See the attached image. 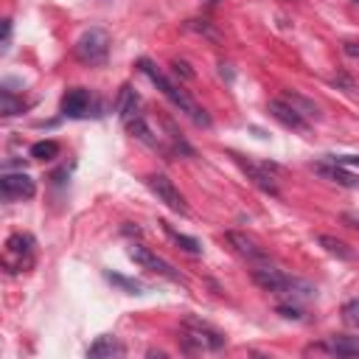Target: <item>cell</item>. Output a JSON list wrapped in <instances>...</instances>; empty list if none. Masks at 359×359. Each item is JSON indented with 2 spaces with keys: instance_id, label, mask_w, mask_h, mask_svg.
<instances>
[{
  "instance_id": "e0dca14e",
  "label": "cell",
  "mask_w": 359,
  "mask_h": 359,
  "mask_svg": "<svg viewBox=\"0 0 359 359\" xmlns=\"http://www.w3.org/2000/svg\"><path fill=\"white\" fill-rule=\"evenodd\" d=\"M283 101H289V104H292V107H294V109H297V112H300L306 121H309V118H314V121L320 118V107H317L311 98L300 95V93H292V90H286V93H283Z\"/></svg>"
},
{
  "instance_id": "9a60e30c",
  "label": "cell",
  "mask_w": 359,
  "mask_h": 359,
  "mask_svg": "<svg viewBox=\"0 0 359 359\" xmlns=\"http://www.w3.org/2000/svg\"><path fill=\"white\" fill-rule=\"evenodd\" d=\"M123 353H126L123 342H118L112 334L98 337V339L87 348V356H90V359H109V356H123Z\"/></svg>"
},
{
  "instance_id": "3957f363",
  "label": "cell",
  "mask_w": 359,
  "mask_h": 359,
  "mask_svg": "<svg viewBox=\"0 0 359 359\" xmlns=\"http://www.w3.org/2000/svg\"><path fill=\"white\" fill-rule=\"evenodd\" d=\"M73 53L79 62L84 65H101L107 62V53H109V34L104 28H87L76 45H73Z\"/></svg>"
},
{
  "instance_id": "4fadbf2b",
  "label": "cell",
  "mask_w": 359,
  "mask_h": 359,
  "mask_svg": "<svg viewBox=\"0 0 359 359\" xmlns=\"http://www.w3.org/2000/svg\"><path fill=\"white\" fill-rule=\"evenodd\" d=\"M311 351H325L337 356H359V337H328L323 345H309L306 353Z\"/></svg>"
},
{
  "instance_id": "5bb4252c",
  "label": "cell",
  "mask_w": 359,
  "mask_h": 359,
  "mask_svg": "<svg viewBox=\"0 0 359 359\" xmlns=\"http://www.w3.org/2000/svg\"><path fill=\"white\" fill-rule=\"evenodd\" d=\"M115 109H118L121 123H129L135 115H140V98H137V93H135L129 84H123V87H121L118 101H115Z\"/></svg>"
},
{
  "instance_id": "7a4b0ae2",
  "label": "cell",
  "mask_w": 359,
  "mask_h": 359,
  "mask_svg": "<svg viewBox=\"0 0 359 359\" xmlns=\"http://www.w3.org/2000/svg\"><path fill=\"white\" fill-rule=\"evenodd\" d=\"M180 339H182V345H185L188 353H194V351H222L224 342H227L219 328H213L210 323L196 320V317H185L182 337Z\"/></svg>"
},
{
  "instance_id": "9c48e42d",
  "label": "cell",
  "mask_w": 359,
  "mask_h": 359,
  "mask_svg": "<svg viewBox=\"0 0 359 359\" xmlns=\"http://www.w3.org/2000/svg\"><path fill=\"white\" fill-rule=\"evenodd\" d=\"M233 160H236V163H238V168L252 180V185H258L264 194L278 196V182H275V177H272L264 165H258V163H252V160H247V157H241V154H233Z\"/></svg>"
},
{
  "instance_id": "83f0119b",
  "label": "cell",
  "mask_w": 359,
  "mask_h": 359,
  "mask_svg": "<svg viewBox=\"0 0 359 359\" xmlns=\"http://www.w3.org/2000/svg\"><path fill=\"white\" fill-rule=\"evenodd\" d=\"M208 3H216V0H208Z\"/></svg>"
},
{
  "instance_id": "f1b7e54d",
  "label": "cell",
  "mask_w": 359,
  "mask_h": 359,
  "mask_svg": "<svg viewBox=\"0 0 359 359\" xmlns=\"http://www.w3.org/2000/svg\"><path fill=\"white\" fill-rule=\"evenodd\" d=\"M353 3H359V0H353Z\"/></svg>"
},
{
  "instance_id": "52a82bcc",
  "label": "cell",
  "mask_w": 359,
  "mask_h": 359,
  "mask_svg": "<svg viewBox=\"0 0 359 359\" xmlns=\"http://www.w3.org/2000/svg\"><path fill=\"white\" fill-rule=\"evenodd\" d=\"M250 275H252V280H255L264 292H272L275 297H280L283 289H286V283H289V275H283V272L275 269L272 264H255Z\"/></svg>"
},
{
  "instance_id": "44dd1931",
  "label": "cell",
  "mask_w": 359,
  "mask_h": 359,
  "mask_svg": "<svg viewBox=\"0 0 359 359\" xmlns=\"http://www.w3.org/2000/svg\"><path fill=\"white\" fill-rule=\"evenodd\" d=\"M22 98H14L11 95V90H3V107H0V112L8 118V115H17V112H22Z\"/></svg>"
},
{
  "instance_id": "603a6c76",
  "label": "cell",
  "mask_w": 359,
  "mask_h": 359,
  "mask_svg": "<svg viewBox=\"0 0 359 359\" xmlns=\"http://www.w3.org/2000/svg\"><path fill=\"white\" fill-rule=\"evenodd\" d=\"M334 163L339 165H351V168H359V154H331Z\"/></svg>"
},
{
  "instance_id": "d6986e66",
  "label": "cell",
  "mask_w": 359,
  "mask_h": 359,
  "mask_svg": "<svg viewBox=\"0 0 359 359\" xmlns=\"http://www.w3.org/2000/svg\"><path fill=\"white\" fill-rule=\"evenodd\" d=\"M163 224V230L168 233V238L180 247V250H185V252H191V255H199L202 252V244L194 238V236H185V233H177V230H171V224H165V222H160Z\"/></svg>"
},
{
  "instance_id": "2e32d148",
  "label": "cell",
  "mask_w": 359,
  "mask_h": 359,
  "mask_svg": "<svg viewBox=\"0 0 359 359\" xmlns=\"http://www.w3.org/2000/svg\"><path fill=\"white\" fill-rule=\"evenodd\" d=\"M317 174H323L325 180H334V182H339V185H345V188H356V185H359V180H356L351 171H345L339 163H334L331 157H328V163H320V165H317Z\"/></svg>"
},
{
  "instance_id": "6da1fadb",
  "label": "cell",
  "mask_w": 359,
  "mask_h": 359,
  "mask_svg": "<svg viewBox=\"0 0 359 359\" xmlns=\"http://www.w3.org/2000/svg\"><path fill=\"white\" fill-rule=\"evenodd\" d=\"M137 65H140V70L151 79V84H154V87H157V90H160V93H163V95H165V98H168V101L182 112V115H188L196 126H210V115H208V112H205V109H202V107H199V104H196V101H194V98H191L180 84H174L171 79H165V76H163V73H160L149 59H140Z\"/></svg>"
},
{
  "instance_id": "d4e9b609",
  "label": "cell",
  "mask_w": 359,
  "mask_h": 359,
  "mask_svg": "<svg viewBox=\"0 0 359 359\" xmlns=\"http://www.w3.org/2000/svg\"><path fill=\"white\" fill-rule=\"evenodd\" d=\"M342 50H345V56L359 59V42H342Z\"/></svg>"
},
{
  "instance_id": "7402d4cb",
  "label": "cell",
  "mask_w": 359,
  "mask_h": 359,
  "mask_svg": "<svg viewBox=\"0 0 359 359\" xmlns=\"http://www.w3.org/2000/svg\"><path fill=\"white\" fill-rule=\"evenodd\" d=\"M342 320H345L348 325L359 328V300H348V303L342 306Z\"/></svg>"
},
{
  "instance_id": "30bf717a",
  "label": "cell",
  "mask_w": 359,
  "mask_h": 359,
  "mask_svg": "<svg viewBox=\"0 0 359 359\" xmlns=\"http://www.w3.org/2000/svg\"><path fill=\"white\" fill-rule=\"evenodd\" d=\"M224 238H227V244L241 255V258H247L252 266L255 264H269V255L250 238V236H244V233H236V230H230V233H224Z\"/></svg>"
},
{
  "instance_id": "8fae6325",
  "label": "cell",
  "mask_w": 359,
  "mask_h": 359,
  "mask_svg": "<svg viewBox=\"0 0 359 359\" xmlns=\"http://www.w3.org/2000/svg\"><path fill=\"white\" fill-rule=\"evenodd\" d=\"M269 115H272L278 123H283L286 129H294V132H306V129H309V121H306L289 101H283V98L269 101Z\"/></svg>"
},
{
  "instance_id": "cb8c5ba5",
  "label": "cell",
  "mask_w": 359,
  "mask_h": 359,
  "mask_svg": "<svg viewBox=\"0 0 359 359\" xmlns=\"http://www.w3.org/2000/svg\"><path fill=\"white\" fill-rule=\"evenodd\" d=\"M109 280H115V283H121V286H126V289H129L132 294H140V289H143V286H140L137 280H126V278H121V275H109Z\"/></svg>"
},
{
  "instance_id": "8992f818",
  "label": "cell",
  "mask_w": 359,
  "mask_h": 359,
  "mask_svg": "<svg viewBox=\"0 0 359 359\" xmlns=\"http://www.w3.org/2000/svg\"><path fill=\"white\" fill-rule=\"evenodd\" d=\"M129 258H132L135 264H140L143 269L157 272V275H163V278H168V280H182V275H180L165 258H160L157 252H151V250L143 247V244H132V247H129Z\"/></svg>"
},
{
  "instance_id": "5b68a950",
  "label": "cell",
  "mask_w": 359,
  "mask_h": 359,
  "mask_svg": "<svg viewBox=\"0 0 359 359\" xmlns=\"http://www.w3.org/2000/svg\"><path fill=\"white\" fill-rule=\"evenodd\" d=\"M34 264V238L28 233H14L6 241V266L11 272L28 269Z\"/></svg>"
},
{
  "instance_id": "4316f807",
  "label": "cell",
  "mask_w": 359,
  "mask_h": 359,
  "mask_svg": "<svg viewBox=\"0 0 359 359\" xmlns=\"http://www.w3.org/2000/svg\"><path fill=\"white\" fill-rule=\"evenodd\" d=\"M342 219H345V222H351V227H356V230H359V216H353V213H342Z\"/></svg>"
},
{
  "instance_id": "ba28073f",
  "label": "cell",
  "mask_w": 359,
  "mask_h": 359,
  "mask_svg": "<svg viewBox=\"0 0 359 359\" xmlns=\"http://www.w3.org/2000/svg\"><path fill=\"white\" fill-rule=\"evenodd\" d=\"M90 107H93V95L84 87H70L62 95V115H67V118H87Z\"/></svg>"
},
{
  "instance_id": "277c9868",
  "label": "cell",
  "mask_w": 359,
  "mask_h": 359,
  "mask_svg": "<svg viewBox=\"0 0 359 359\" xmlns=\"http://www.w3.org/2000/svg\"><path fill=\"white\" fill-rule=\"evenodd\" d=\"M146 185L151 188V194H154L165 208H171V210H174V213H180V216H185V213H188L185 196L180 194V188H177L165 174H149V177H146Z\"/></svg>"
},
{
  "instance_id": "7c38bea8",
  "label": "cell",
  "mask_w": 359,
  "mask_h": 359,
  "mask_svg": "<svg viewBox=\"0 0 359 359\" xmlns=\"http://www.w3.org/2000/svg\"><path fill=\"white\" fill-rule=\"evenodd\" d=\"M0 188H3V196L6 199H31L36 194V185H34V180L25 171H20V174H3Z\"/></svg>"
},
{
  "instance_id": "ac0fdd59",
  "label": "cell",
  "mask_w": 359,
  "mask_h": 359,
  "mask_svg": "<svg viewBox=\"0 0 359 359\" xmlns=\"http://www.w3.org/2000/svg\"><path fill=\"white\" fill-rule=\"evenodd\" d=\"M317 244H320L328 255H337V258H342V261H351V258H353V250H351L342 238H334V236H325V233H323V236H317Z\"/></svg>"
},
{
  "instance_id": "484cf974",
  "label": "cell",
  "mask_w": 359,
  "mask_h": 359,
  "mask_svg": "<svg viewBox=\"0 0 359 359\" xmlns=\"http://www.w3.org/2000/svg\"><path fill=\"white\" fill-rule=\"evenodd\" d=\"M174 70L182 73L185 79H194V70H188V62H180V59H177V62H174Z\"/></svg>"
},
{
  "instance_id": "ffe728a7",
  "label": "cell",
  "mask_w": 359,
  "mask_h": 359,
  "mask_svg": "<svg viewBox=\"0 0 359 359\" xmlns=\"http://www.w3.org/2000/svg\"><path fill=\"white\" fill-rule=\"evenodd\" d=\"M59 154V143L56 140H36L31 146V157L34 160H53Z\"/></svg>"
}]
</instances>
